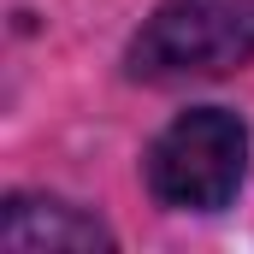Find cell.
Returning a JSON list of instances; mask_svg holds the SVG:
<instances>
[{
    "mask_svg": "<svg viewBox=\"0 0 254 254\" xmlns=\"http://www.w3.org/2000/svg\"><path fill=\"white\" fill-rule=\"evenodd\" d=\"M148 190L172 213H219L231 207L249 178V125L231 107H190L154 136Z\"/></svg>",
    "mask_w": 254,
    "mask_h": 254,
    "instance_id": "6da1fadb",
    "label": "cell"
},
{
    "mask_svg": "<svg viewBox=\"0 0 254 254\" xmlns=\"http://www.w3.org/2000/svg\"><path fill=\"white\" fill-rule=\"evenodd\" d=\"M254 60V0H160L136 30L125 71L142 83L225 77Z\"/></svg>",
    "mask_w": 254,
    "mask_h": 254,
    "instance_id": "7a4b0ae2",
    "label": "cell"
},
{
    "mask_svg": "<svg viewBox=\"0 0 254 254\" xmlns=\"http://www.w3.org/2000/svg\"><path fill=\"white\" fill-rule=\"evenodd\" d=\"M0 243L12 254H83V249H113V231L89 219L83 207L54 201V195H12L0 219Z\"/></svg>",
    "mask_w": 254,
    "mask_h": 254,
    "instance_id": "3957f363",
    "label": "cell"
}]
</instances>
